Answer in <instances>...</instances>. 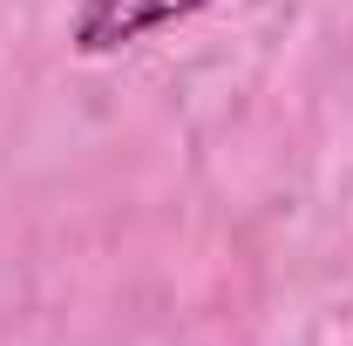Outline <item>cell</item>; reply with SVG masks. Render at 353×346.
<instances>
[{
  "label": "cell",
  "mask_w": 353,
  "mask_h": 346,
  "mask_svg": "<svg viewBox=\"0 0 353 346\" xmlns=\"http://www.w3.org/2000/svg\"><path fill=\"white\" fill-rule=\"evenodd\" d=\"M218 0H75V21H68V48L75 54H116V48L143 41V34H163L176 21L204 14Z\"/></svg>",
  "instance_id": "cell-1"
}]
</instances>
